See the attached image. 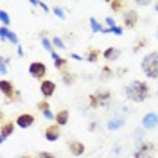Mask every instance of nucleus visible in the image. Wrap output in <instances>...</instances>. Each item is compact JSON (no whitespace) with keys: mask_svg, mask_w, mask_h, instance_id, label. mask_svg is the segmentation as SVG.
<instances>
[{"mask_svg":"<svg viewBox=\"0 0 158 158\" xmlns=\"http://www.w3.org/2000/svg\"><path fill=\"white\" fill-rule=\"evenodd\" d=\"M102 32H104V34H117V36H122V32H124V31L120 29V27H113V29H104L102 31Z\"/></svg>","mask_w":158,"mask_h":158,"instance_id":"nucleus-28","label":"nucleus"},{"mask_svg":"<svg viewBox=\"0 0 158 158\" xmlns=\"http://www.w3.org/2000/svg\"><path fill=\"white\" fill-rule=\"evenodd\" d=\"M15 126H16V122H13V120H6L4 115H2V124H0V142H6V140L13 135Z\"/></svg>","mask_w":158,"mask_h":158,"instance_id":"nucleus-6","label":"nucleus"},{"mask_svg":"<svg viewBox=\"0 0 158 158\" xmlns=\"http://www.w3.org/2000/svg\"><path fill=\"white\" fill-rule=\"evenodd\" d=\"M0 92H2V95L7 99V101H11V102H20V101H22V95H20V92L16 90V86H15L13 81L2 79V81H0Z\"/></svg>","mask_w":158,"mask_h":158,"instance_id":"nucleus-4","label":"nucleus"},{"mask_svg":"<svg viewBox=\"0 0 158 158\" xmlns=\"http://www.w3.org/2000/svg\"><path fill=\"white\" fill-rule=\"evenodd\" d=\"M29 74H31V77L38 79L40 83H41L45 79V76H47V65L41 63V61H32L29 65Z\"/></svg>","mask_w":158,"mask_h":158,"instance_id":"nucleus-5","label":"nucleus"},{"mask_svg":"<svg viewBox=\"0 0 158 158\" xmlns=\"http://www.w3.org/2000/svg\"><path fill=\"white\" fill-rule=\"evenodd\" d=\"M155 11H156V13H158V4H155Z\"/></svg>","mask_w":158,"mask_h":158,"instance_id":"nucleus-41","label":"nucleus"},{"mask_svg":"<svg viewBox=\"0 0 158 158\" xmlns=\"http://www.w3.org/2000/svg\"><path fill=\"white\" fill-rule=\"evenodd\" d=\"M16 52H18V56H23V49H22L20 45H18V49H16Z\"/></svg>","mask_w":158,"mask_h":158,"instance_id":"nucleus-38","label":"nucleus"},{"mask_svg":"<svg viewBox=\"0 0 158 158\" xmlns=\"http://www.w3.org/2000/svg\"><path fill=\"white\" fill-rule=\"evenodd\" d=\"M94 94H95V97L99 99L101 106H106L110 102V99H111V92H110V90H97V92H94Z\"/></svg>","mask_w":158,"mask_h":158,"instance_id":"nucleus-17","label":"nucleus"},{"mask_svg":"<svg viewBox=\"0 0 158 158\" xmlns=\"http://www.w3.org/2000/svg\"><path fill=\"white\" fill-rule=\"evenodd\" d=\"M7 34H9V29H7V27H0V40H2V41L7 40Z\"/></svg>","mask_w":158,"mask_h":158,"instance_id":"nucleus-33","label":"nucleus"},{"mask_svg":"<svg viewBox=\"0 0 158 158\" xmlns=\"http://www.w3.org/2000/svg\"><path fill=\"white\" fill-rule=\"evenodd\" d=\"M90 27H92V32H102V25L99 23L95 18H90Z\"/></svg>","mask_w":158,"mask_h":158,"instance_id":"nucleus-25","label":"nucleus"},{"mask_svg":"<svg viewBox=\"0 0 158 158\" xmlns=\"http://www.w3.org/2000/svg\"><path fill=\"white\" fill-rule=\"evenodd\" d=\"M36 108L41 111V113H47V111H50V106H49V101L47 99H41L38 104H36Z\"/></svg>","mask_w":158,"mask_h":158,"instance_id":"nucleus-23","label":"nucleus"},{"mask_svg":"<svg viewBox=\"0 0 158 158\" xmlns=\"http://www.w3.org/2000/svg\"><path fill=\"white\" fill-rule=\"evenodd\" d=\"M69 149L74 156H81V155H85V151H86L85 144L79 142V140H69Z\"/></svg>","mask_w":158,"mask_h":158,"instance_id":"nucleus-12","label":"nucleus"},{"mask_svg":"<svg viewBox=\"0 0 158 158\" xmlns=\"http://www.w3.org/2000/svg\"><path fill=\"white\" fill-rule=\"evenodd\" d=\"M95 126H97V124H95V122H92V124H90V131H94V129H95Z\"/></svg>","mask_w":158,"mask_h":158,"instance_id":"nucleus-39","label":"nucleus"},{"mask_svg":"<svg viewBox=\"0 0 158 158\" xmlns=\"http://www.w3.org/2000/svg\"><path fill=\"white\" fill-rule=\"evenodd\" d=\"M149 94H151L149 92V85L146 81L135 79V81H131V83H128L124 86V95H126V99L128 101H133V102H144L149 97Z\"/></svg>","mask_w":158,"mask_h":158,"instance_id":"nucleus-1","label":"nucleus"},{"mask_svg":"<svg viewBox=\"0 0 158 158\" xmlns=\"http://www.w3.org/2000/svg\"><path fill=\"white\" fill-rule=\"evenodd\" d=\"M61 79H63V83H65L67 86H72V85L76 83V74H74V72H70V70H67V72H63V74H61Z\"/></svg>","mask_w":158,"mask_h":158,"instance_id":"nucleus-20","label":"nucleus"},{"mask_svg":"<svg viewBox=\"0 0 158 158\" xmlns=\"http://www.w3.org/2000/svg\"><path fill=\"white\" fill-rule=\"evenodd\" d=\"M106 23L110 25V29H113V27H117V25H115V20L111 18V16H106Z\"/></svg>","mask_w":158,"mask_h":158,"instance_id":"nucleus-35","label":"nucleus"},{"mask_svg":"<svg viewBox=\"0 0 158 158\" xmlns=\"http://www.w3.org/2000/svg\"><path fill=\"white\" fill-rule=\"evenodd\" d=\"M156 40H158V31H156Z\"/></svg>","mask_w":158,"mask_h":158,"instance_id":"nucleus-42","label":"nucleus"},{"mask_svg":"<svg viewBox=\"0 0 158 158\" xmlns=\"http://www.w3.org/2000/svg\"><path fill=\"white\" fill-rule=\"evenodd\" d=\"M69 120H70V111L69 110H59L58 113H56V124L58 126H67L69 124Z\"/></svg>","mask_w":158,"mask_h":158,"instance_id":"nucleus-16","label":"nucleus"},{"mask_svg":"<svg viewBox=\"0 0 158 158\" xmlns=\"http://www.w3.org/2000/svg\"><path fill=\"white\" fill-rule=\"evenodd\" d=\"M34 120H36V118H34V115H32V113H20L15 122H16V126H18V128L29 129L31 126L34 124Z\"/></svg>","mask_w":158,"mask_h":158,"instance_id":"nucleus-9","label":"nucleus"},{"mask_svg":"<svg viewBox=\"0 0 158 158\" xmlns=\"http://www.w3.org/2000/svg\"><path fill=\"white\" fill-rule=\"evenodd\" d=\"M41 47H43V49H45L47 52H49V54H50V58L54 59V61H56L58 58H61V56H59L58 52L54 50V45H52V41H50V40L47 38V36H41Z\"/></svg>","mask_w":158,"mask_h":158,"instance_id":"nucleus-13","label":"nucleus"},{"mask_svg":"<svg viewBox=\"0 0 158 158\" xmlns=\"http://www.w3.org/2000/svg\"><path fill=\"white\" fill-rule=\"evenodd\" d=\"M52 13L58 16V18H61V20H65L67 18V15H65V11L61 9V7H58V6H54V9H52Z\"/></svg>","mask_w":158,"mask_h":158,"instance_id":"nucleus-30","label":"nucleus"},{"mask_svg":"<svg viewBox=\"0 0 158 158\" xmlns=\"http://www.w3.org/2000/svg\"><path fill=\"white\" fill-rule=\"evenodd\" d=\"M124 124H126V117H113V118L108 120L106 128H108L110 131H117V129H120Z\"/></svg>","mask_w":158,"mask_h":158,"instance_id":"nucleus-14","label":"nucleus"},{"mask_svg":"<svg viewBox=\"0 0 158 158\" xmlns=\"http://www.w3.org/2000/svg\"><path fill=\"white\" fill-rule=\"evenodd\" d=\"M45 138L49 140V142H56L59 137H61V126H58L56 122L54 124H50L49 128H45Z\"/></svg>","mask_w":158,"mask_h":158,"instance_id":"nucleus-10","label":"nucleus"},{"mask_svg":"<svg viewBox=\"0 0 158 158\" xmlns=\"http://www.w3.org/2000/svg\"><path fill=\"white\" fill-rule=\"evenodd\" d=\"M7 63H9V58H0V74L2 76L7 74Z\"/></svg>","mask_w":158,"mask_h":158,"instance_id":"nucleus-26","label":"nucleus"},{"mask_svg":"<svg viewBox=\"0 0 158 158\" xmlns=\"http://www.w3.org/2000/svg\"><path fill=\"white\" fill-rule=\"evenodd\" d=\"M140 69L148 79H158V52L153 50L146 54L140 61Z\"/></svg>","mask_w":158,"mask_h":158,"instance_id":"nucleus-2","label":"nucleus"},{"mask_svg":"<svg viewBox=\"0 0 158 158\" xmlns=\"http://www.w3.org/2000/svg\"><path fill=\"white\" fill-rule=\"evenodd\" d=\"M52 45H54L56 49H67V45L63 43V40H61V38H58V36H56V38L52 40Z\"/></svg>","mask_w":158,"mask_h":158,"instance_id":"nucleus-31","label":"nucleus"},{"mask_svg":"<svg viewBox=\"0 0 158 158\" xmlns=\"http://www.w3.org/2000/svg\"><path fill=\"white\" fill-rule=\"evenodd\" d=\"M138 23V13L135 9H128L122 13V25L128 29H135Z\"/></svg>","mask_w":158,"mask_h":158,"instance_id":"nucleus-7","label":"nucleus"},{"mask_svg":"<svg viewBox=\"0 0 158 158\" xmlns=\"http://www.w3.org/2000/svg\"><path fill=\"white\" fill-rule=\"evenodd\" d=\"M7 40H9L11 43H15V45H18V43H20V41H18V36H16L15 32H11V31H9V34H7Z\"/></svg>","mask_w":158,"mask_h":158,"instance_id":"nucleus-34","label":"nucleus"},{"mask_svg":"<svg viewBox=\"0 0 158 158\" xmlns=\"http://www.w3.org/2000/svg\"><path fill=\"white\" fill-rule=\"evenodd\" d=\"M102 58L106 61H117L120 58V50L117 47H108L106 50H102Z\"/></svg>","mask_w":158,"mask_h":158,"instance_id":"nucleus-15","label":"nucleus"},{"mask_svg":"<svg viewBox=\"0 0 158 158\" xmlns=\"http://www.w3.org/2000/svg\"><path fill=\"white\" fill-rule=\"evenodd\" d=\"M40 7H41L43 11H49V7H47V4H45V2H40Z\"/></svg>","mask_w":158,"mask_h":158,"instance_id":"nucleus-37","label":"nucleus"},{"mask_svg":"<svg viewBox=\"0 0 158 158\" xmlns=\"http://www.w3.org/2000/svg\"><path fill=\"white\" fill-rule=\"evenodd\" d=\"M54 67H56V70H59L61 74L67 72V70H69V59L67 58H58L56 61H54Z\"/></svg>","mask_w":158,"mask_h":158,"instance_id":"nucleus-19","label":"nucleus"},{"mask_svg":"<svg viewBox=\"0 0 158 158\" xmlns=\"http://www.w3.org/2000/svg\"><path fill=\"white\" fill-rule=\"evenodd\" d=\"M156 155V144L151 140H138L135 151H133V158H155Z\"/></svg>","mask_w":158,"mask_h":158,"instance_id":"nucleus-3","label":"nucleus"},{"mask_svg":"<svg viewBox=\"0 0 158 158\" xmlns=\"http://www.w3.org/2000/svg\"><path fill=\"white\" fill-rule=\"evenodd\" d=\"M142 126H144L146 129L158 128V113H155V111H149V113H146V115H144V118H142Z\"/></svg>","mask_w":158,"mask_h":158,"instance_id":"nucleus-11","label":"nucleus"},{"mask_svg":"<svg viewBox=\"0 0 158 158\" xmlns=\"http://www.w3.org/2000/svg\"><path fill=\"white\" fill-rule=\"evenodd\" d=\"M0 22H2V27H9L11 20H9V15H7V11L6 9L0 11Z\"/></svg>","mask_w":158,"mask_h":158,"instance_id":"nucleus-24","label":"nucleus"},{"mask_svg":"<svg viewBox=\"0 0 158 158\" xmlns=\"http://www.w3.org/2000/svg\"><path fill=\"white\" fill-rule=\"evenodd\" d=\"M88 106H90L92 110L101 108V102H99V99L95 97V94H90V95H88Z\"/></svg>","mask_w":158,"mask_h":158,"instance_id":"nucleus-22","label":"nucleus"},{"mask_svg":"<svg viewBox=\"0 0 158 158\" xmlns=\"http://www.w3.org/2000/svg\"><path fill=\"white\" fill-rule=\"evenodd\" d=\"M16 158H32L31 155H20V156H16Z\"/></svg>","mask_w":158,"mask_h":158,"instance_id":"nucleus-40","label":"nucleus"},{"mask_svg":"<svg viewBox=\"0 0 158 158\" xmlns=\"http://www.w3.org/2000/svg\"><path fill=\"white\" fill-rule=\"evenodd\" d=\"M34 158H56V155H54V153H50V151H40Z\"/></svg>","mask_w":158,"mask_h":158,"instance_id":"nucleus-32","label":"nucleus"},{"mask_svg":"<svg viewBox=\"0 0 158 158\" xmlns=\"http://www.w3.org/2000/svg\"><path fill=\"white\" fill-rule=\"evenodd\" d=\"M110 77H113V70L110 69V67H104L102 74H101V79H110Z\"/></svg>","mask_w":158,"mask_h":158,"instance_id":"nucleus-29","label":"nucleus"},{"mask_svg":"<svg viewBox=\"0 0 158 158\" xmlns=\"http://www.w3.org/2000/svg\"><path fill=\"white\" fill-rule=\"evenodd\" d=\"M40 92H41V95L45 99L52 97V95L56 94V83L50 81V79H43V81L40 83Z\"/></svg>","mask_w":158,"mask_h":158,"instance_id":"nucleus-8","label":"nucleus"},{"mask_svg":"<svg viewBox=\"0 0 158 158\" xmlns=\"http://www.w3.org/2000/svg\"><path fill=\"white\" fill-rule=\"evenodd\" d=\"M110 7H111V11L113 13H124V7H126V4L124 2H120V0H113V2H110Z\"/></svg>","mask_w":158,"mask_h":158,"instance_id":"nucleus-21","label":"nucleus"},{"mask_svg":"<svg viewBox=\"0 0 158 158\" xmlns=\"http://www.w3.org/2000/svg\"><path fill=\"white\" fill-rule=\"evenodd\" d=\"M70 58L76 59V61H83V59H85L83 56H79V54H76V52H72V54H70Z\"/></svg>","mask_w":158,"mask_h":158,"instance_id":"nucleus-36","label":"nucleus"},{"mask_svg":"<svg viewBox=\"0 0 158 158\" xmlns=\"http://www.w3.org/2000/svg\"><path fill=\"white\" fill-rule=\"evenodd\" d=\"M101 56H102V52H101L97 47H90L88 52H86V56H85V59H86V61H90V63H97Z\"/></svg>","mask_w":158,"mask_h":158,"instance_id":"nucleus-18","label":"nucleus"},{"mask_svg":"<svg viewBox=\"0 0 158 158\" xmlns=\"http://www.w3.org/2000/svg\"><path fill=\"white\" fill-rule=\"evenodd\" d=\"M146 43H148V41H146V38H138V40H137V43L133 45V52H138V50L142 49V47H146Z\"/></svg>","mask_w":158,"mask_h":158,"instance_id":"nucleus-27","label":"nucleus"}]
</instances>
